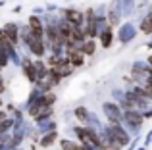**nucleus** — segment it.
I'll list each match as a JSON object with an SVG mask.
<instances>
[{"mask_svg":"<svg viewBox=\"0 0 152 150\" xmlns=\"http://www.w3.org/2000/svg\"><path fill=\"white\" fill-rule=\"evenodd\" d=\"M81 62H83V54L79 50L69 54V66H81Z\"/></svg>","mask_w":152,"mask_h":150,"instance_id":"f257e3e1","label":"nucleus"},{"mask_svg":"<svg viewBox=\"0 0 152 150\" xmlns=\"http://www.w3.org/2000/svg\"><path fill=\"white\" fill-rule=\"evenodd\" d=\"M67 19H69L71 23H75V25H79V23H81V14H79V12H67Z\"/></svg>","mask_w":152,"mask_h":150,"instance_id":"f03ea898","label":"nucleus"},{"mask_svg":"<svg viewBox=\"0 0 152 150\" xmlns=\"http://www.w3.org/2000/svg\"><path fill=\"white\" fill-rule=\"evenodd\" d=\"M25 73H27V77H29L31 81H35V79H37V77H35V71H33V68H31V64H27V66H25Z\"/></svg>","mask_w":152,"mask_h":150,"instance_id":"7ed1b4c3","label":"nucleus"},{"mask_svg":"<svg viewBox=\"0 0 152 150\" xmlns=\"http://www.w3.org/2000/svg\"><path fill=\"white\" fill-rule=\"evenodd\" d=\"M83 52L85 54H93L94 52V42H87V44L83 46Z\"/></svg>","mask_w":152,"mask_h":150,"instance_id":"20e7f679","label":"nucleus"},{"mask_svg":"<svg viewBox=\"0 0 152 150\" xmlns=\"http://www.w3.org/2000/svg\"><path fill=\"white\" fill-rule=\"evenodd\" d=\"M0 42H2V44H6V46H12V41L6 37V33H4V31H0Z\"/></svg>","mask_w":152,"mask_h":150,"instance_id":"39448f33","label":"nucleus"},{"mask_svg":"<svg viewBox=\"0 0 152 150\" xmlns=\"http://www.w3.org/2000/svg\"><path fill=\"white\" fill-rule=\"evenodd\" d=\"M110 42H112V37H110V33H104V35H102V44H104V46H108Z\"/></svg>","mask_w":152,"mask_h":150,"instance_id":"423d86ee","label":"nucleus"},{"mask_svg":"<svg viewBox=\"0 0 152 150\" xmlns=\"http://www.w3.org/2000/svg\"><path fill=\"white\" fill-rule=\"evenodd\" d=\"M142 31H145V33H148V31H150V23H148V19H145V23H142Z\"/></svg>","mask_w":152,"mask_h":150,"instance_id":"0eeeda50","label":"nucleus"},{"mask_svg":"<svg viewBox=\"0 0 152 150\" xmlns=\"http://www.w3.org/2000/svg\"><path fill=\"white\" fill-rule=\"evenodd\" d=\"M4 89V83H2V79H0V90H2Z\"/></svg>","mask_w":152,"mask_h":150,"instance_id":"6e6552de","label":"nucleus"}]
</instances>
